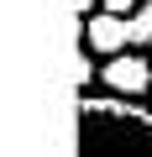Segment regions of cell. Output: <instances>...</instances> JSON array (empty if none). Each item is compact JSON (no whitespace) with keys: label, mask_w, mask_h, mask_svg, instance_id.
<instances>
[{"label":"cell","mask_w":152,"mask_h":157,"mask_svg":"<svg viewBox=\"0 0 152 157\" xmlns=\"http://www.w3.org/2000/svg\"><path fill=\"white\" fill-rule=\"evenodd\" d=\"M73 78H79V84L95 78V47H79V52H73Z\"/></svg>","instance_id":"5b68a950"},{"label":"cell","mask_w":152,"mask_h":157,"mask_svg":"<svg viewBox=\"0 0 152 157\" xmlns=\"http://www.w3.org/2000/svg\"><path fill=\"white\" fill-rule=\"evenodd\" d=\"M147 47H152V42H147Z\"/></svg>","instance_id":"ba28073f"},{"label":"cell","mask_w":152,"mask_h":157,"mask_svg":"<svg viewBox=\"0 0 152 157\" xmlns=\"http://www.w3.org/2000/svg\"><path fill=\"white\" fill-rule=\"evenodd\" d=\"M126 42H131V16H115V11H105V6H100L95 16H84V47L115 58V52H126Z\"/></svg>","instance_id":"7a4b0ae2"},{"label":"cell","mask_w":152,"mask_h":157,"mask_svg":"<svg viewBox=\"0 0 152 157\" xmlns=\"http://www.w3.org/2000/svg\"><path fill=\"white\" fill-rule=\"evenodd\" d=\"M79 157H152V115L121 100H79Z\"/></svg>","instance_id":"6da1fadb"},{"label":"cell","mask_w":152,"mask_h":157,"mask_svg":"<svg viewBox=\"0 0 152 157\" xmlns=\"http://www.w3.org/2000/svg\"><path fill=\"white\" fill-rule=\"evenodd\" d=\"M100 6L115 11V16H131V11H136V0H100Z\"/></svg>","instance_id":"8992f818"},{"label":"cell","mask_w":152,"mask_h":157,"mask_svg":"<svg viewBox=\"0 0 152 157\" xmlns=\"http://www.w3.org/2000/svg\"><path fill=\"white\" fill-rule=\"evenodd\" d=\"M131 42H152V0H142L131 11Z\"/></svg>","instance_id":"277c9868"},{"label":"cell","mask_w":152,"mask_h":157,"mask_svg":"<svg viewBox=\"0 0 152 157\" xmlns=\"http://www.w3.org/2000/svg\"><path fill=\"white\" fill-rule=\"evenodd\" d=\"M79 16H95V0H79Z\"/></svg>","instance_id":"52a82bcc"},{"label":"cell","mask_w":152,"mask_h":157,"mask_svg":"<svg viewBox=\"0 0 152 157\" xmlns=\"http://www.w3.org/2000/svg\"><path fill=\"white\" fill-rule=\"evenodd\" d=\"M105 84L115 94H142V89H152V68H147L142 52H115L105 63Z\"/></svg>","instance_id":"3957f363"}]
</instances>
